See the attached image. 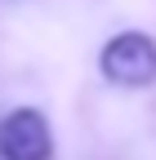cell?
I'll use <instances>...</instances> for the list:
<instances>
[{
    "mask_svg": "<svg viewBox=\"0 0 156 160\" xmlns=\"http://www.w3.org/2000/svg\"><path fill=\"white\" fill-rule=\"evenodd\" d=\"M98 71L116 89H147L156 85V40L147 31H116L98 49Z\"/></svg>",
    "mask_w": 156,
    "mask_h": 160,
    "instance_id": "obj_1",
    "label": "cell"
},
{
    "mask_svg": "<svg viewBox=\"0 0 156 160\" xmlns=\"http://www.w3.org/2000/svg\"><path fill=\"white\" fill-rule=\"evenodd\" d=\"M0 160H54V129L40 107H13L0 116Z\"/></svg>",
    "mask_w": 156,
    "mask_h": 160,
    "instance_id": "obj_2",
    "label": "cell"
}]
</instances>
